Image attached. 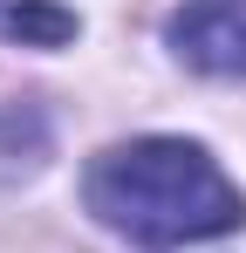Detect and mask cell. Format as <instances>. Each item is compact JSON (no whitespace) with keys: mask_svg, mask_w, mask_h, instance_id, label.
<instances>
[{"mask_svg":"<svg viewBox=\"0 0 246 253\" xmlns=\"http://www.w3.org/2000/svg\"><path fill=\"white\" fill-rule=\"evenodd\" d=\"M89 212L137 247H199L246 226L240 185L192 137H130L82 171Z\"/></svg>","mask_w":246,"mask_h":253,"instance_id":"6da1fadb","label":"cell"},{"mask_svg":"<svg viewBox=\"0 0 246 253\" xmlns=\"http://www.w3.org/2000/svg\"><path fill=\"white\" fill-rule=\"evenodd\" d=\"M164 42L199 76H246V0H185L164 21Z\"/></svg>","mask_w":246,"mask_h":253,"instance_id":"7a4b0ae2","label":"cell"},{"mask_svg":"<svg viewBox=\"0 0 246 253\" xmlns=\"http://www.w3.org/2000/svg\"><path fill=\"white\" fill-rule=\"evenodd\" d=\"M7 21H14V0H0V35H7Z\"/></svg>","mask_w":246,"mask_h":253,"instance_id":"3957f363","label":"cell"}]
</instances>
